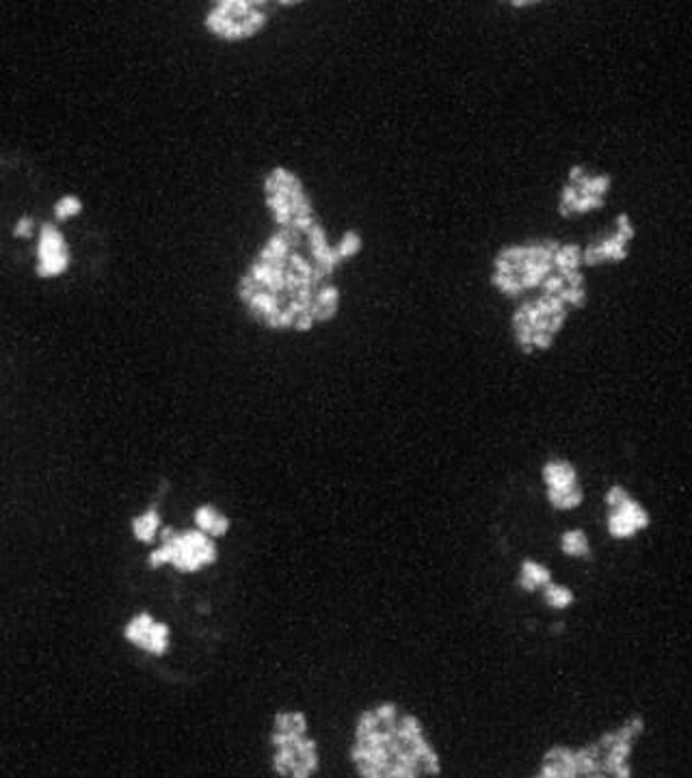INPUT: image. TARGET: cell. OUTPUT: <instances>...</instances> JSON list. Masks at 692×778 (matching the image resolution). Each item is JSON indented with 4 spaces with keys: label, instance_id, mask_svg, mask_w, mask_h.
<instances>
[{
    "label": "cell",
    "instance_id": "cell-1",
    "mask_svg": "<svg viewBox=\"0 0 692 778\" xmlns=\"http://www.w3.org/2000/svg\"><path fill=\"white\" fill-rule=\"evenodd\" d=\"M247 316L275 333H308L340 314L342 292L312 260L305 232L275 227L236 286Z\"/></svg>",
    "mask_w": 692,
    "mask_h": 778
},
{
    "label": "cell",
    "instance_id": "cell-2",
    "mask_svg": "<svg viewBox=\"0 0 692 778\" xmlns=\"http://www.w3.org/2000/svg\"><path fill=\"white\" fill-rule=\"evenodd\" d=\"M348 761L362 778L444 774V761L423 720L394 701L374 703L357 714Z\"/></svg>",
    "mask_w": 692,
    "mask_h": 778
},
{
    "label": "cell",
    "instance_id": "cell-3",
    "mask_svg": "<svg viewBox=\"0 0 692 778\" xmlns=\"http://www.w3.org/2000/svg\"><path fill=\"white\" fill-rule=\"evenodd\" d=\"M645 729V715L632 714L582 746H550L539 759L537 778H632V755Z\"/></svg>",
    "mask_w": 692,
    "mask_h": 778
},
{
    "label": "cell",
    "instance_id": "cell-4",
    "mask_svg": "<svg viewBox=\"0 0 692 778\" xmlns=\"http://www.w3.org/2000/svg\"><path fill=\"white\" fill-rule=\"evenodd\" d=\"M559 244L560 240L556 238H539L498 249L489 275L491 288L508 301L525 299V295L539 290L556 270Z\"/></svg>",
    "mask_w": 692,
    "mask_h": 778
},
{
    "label": "cell",
    "instance_id": "cell-5",
    "mask_svg": "<svg viewBox=\"0 0 692 778\" xmlns=\"http://www.w3.org/2000/svg\"><path fill=\"white\" fill-rule=\"evenodd\" d=\"M270 767L282 778H312L320 770L319 741L310 735V718L301 709H282L269 731Z\"/></svg>",
    "mask_w": 692,
    "mask_h": 778
},
{
    "label": "cell",
    "instance_id": "cell-6",
    "mask_svg": "<svg viewBox=\"0 0 692 778\" xmlns=\"http://www.w3.org/2000/svg\"><path fill=\"white\" fill-rule=\"evenodd\" d=\"M571 310L559 296L537 295L522 299L511 314V338L522 355H539L554 348Z\"/></svg>",
    "mask_w": 692,
    "mask_h": 778
},
{
    "label": "cell",
    "instance_id": "cell-7",
    "mask_svg": "<svg viewBox=\"0 0 692 778\" xmlns=\"http://www.w3.org/2000/svg\"><path fill=\"white\" fill-rule=\"evenodd\" d=\"M160 545L148 556V567L156 569L171 567L180 576H197L206 569L215 567L221 558L217 539L206 532L189 527V530H175L165 526L158 532Z\"/></svg>",
    "mask_w": 692,
    "mask_h": 778
},
{
    "label": "cell",
    "instance_id": "cell-8",
    "mask_svg": "<svg viewBox=\"0 0 692 778\" xmlns=\"http://www.w3.org/2000/svg\"><path fill=\"white\" fill-rule=\"evenodd\" d=\"M264 206L269 208L273 223L282 229L308 232L316 218L314 203L301 177L284 165H275L262 180Z\"/></svg>",
    "mask_w": 692,
    "mask_h": 778
},
{
    "label": "cell",
    "instance_id": "cell-9",
    "mask_svg": "<svg viewBox=\"0 0 692 778\" xmlns=\"http://www.w3.org/2000/svg\"><path fill=\"white\" fill-rule=\"evenodd\" d=\"M269 24L264 3L256 0H218L208 9L204 26L208 33L226 44H241L262 33Z\"/></svg>",
    "mask_w": 692,
    "mask_h": 778
},
{
    "label": "cell",
    "instance_id": "cell-10",
    "mask_svg": "<svg viewBox=\"0 0 692 778\" xmlns=\"http://www.w3.org/2000/svg\"><path fill=\"white\" fill-rule=\"evenodd\" d=\"M612 191L611 174L591 171L585 165H571L560 186L556 212L563 218L585 217L606 206V197Z\"/></svg>",
    "mask_w": 692,
    "mask_h": 778
},
{
    "label": "cell",
    "instance_id": "cell-11",
    "mask_svg": "<svg viewBox=\"0 0 692 778\" xmlns=\"http://www.w3.org/2000/svg\"><path fill=\"white\" fill-rule=\"evenodd\" d=\"M606 504V532L612 541L628 543L634 541L638 534L647 532L654 524V517L641 500L634 498L628 487L623 484H611L603 493Z\"/></svg>",
    "mask_w": 692,
    "mask_h": 778
},
{
    "label": "cell",
    "instance_id": "cell-12",
    "mask_svg": "<svg viewBox=\"0 0 692 778\" xmlns=\"http://www.w3.org/2000/svg\"><path fill=\"white\" fill-rule=\"evenodd\" d=\"M541 483L545 489V502L551 510L569 513L585 504V487L580 483L576 463L563 457H550L541 465Z\"/></svg>",
    "mask_w": 692,
    "mask_h": 778
},
{
    "label": "cell",
    "instance_id": "cell-13",
    "mask_svg": "<svg viewBox=\"0 0 692 778\" xmlns=\"http://www.w3.org/2000/svg\"><path fill=\"white\" fill-rule=\"evenodd\" d=\"M636 238V227H634L632 218L628 212H621L615 217L612 223V232L608 236L593 240V243L582 247V266L585 269H595L602 264H621L629 258V244Z\"/></svg>",
    "mask_w": 692,
    "mask_h": 778
},
{
    "label": "cell",
    "instance_id": "cell-14",
    "mask_svg": "<svg viewBox=\"0 0 692 778\" xmlns=\"http://www.w3.org/2000/svg\"><path fill=\"white\" fill-rule=\"evenodd\" d=\"M124 638L145 655L165 657L171 649V628L150 612H137L124 625Z\"/></svg>",
    "mask_w": 692,
    "mask_h": 778
},
{
    "label": "cell",
    "instance_id": "cell-15",
    "mask_svg": "<svg viewBox=\"0 0 692 778\" xmlns=\"http://www.w3.org/2000/svg\"><path fill=\"white\" fill-rule=\"evenodd\" d=\"M72 255L67 240L61 229L55 223H44L39 227L38 240V264H35V273L41 279H55V277L64 275L70 269Z\"/></svg>",
    "mask_w": 692,
    "mask_h": 778
},
{
    "label": "cell",
    "instance_id": "cell-16",
    "mask_svg": "<svg viewBox=\"0 0 692 778\" xmlns=\"http://www.w3.org/2000/svg\"><path fill=\"white\" fill-rule=\"evenodd\" d=\"M551 579H554V571L548 565L534 560V558H524L522 565H519L517 577H515V584H517V588L522 593L534 594L548 586Z\"/></svg>",
    "mask_w": 692,
    "mask_h": 778
},
{
    "label": "cell",
    "instance_id": "cell-17",
    "mask_svg": "<svg viewBox=\"0 0 692 778\" xmlns=\"http://www.w3.org/2000/svg\"><path fill=\"white\" fill-rule=\"evenodd\" d=\"M192 524L197 530L206 532L212 539H223L230 534L232 519L223 510H218L215 504H200L192 510Z\"/></svg>",
    "mask_w": 692,
    "mask_h": 778
},
{
    "label": "cell",
    "instance_id": "cell-18",
    "mask_svg": "<svg viewBox=\"0 0 692 778\" xmlns=\"http://www.w3.org/2000/svg\"><path fill=\"white\" fill-rule=\"evenodd\" d=\"M160 527H163V517H160L156 506H150L148 510L132 517V521H130L134 541L141 543V545H152V543L158 541Z\"/></svg>",
    "mask_w": 692,
    "mask_h": 778
},
{
    "label": "cell",
    "instance_id": "cell-19",
    "mask_svg": "<svg viewBox=\"0 0 692 778\" xmlns=\"http://www.w3.org/2000/svg\"><path fill=\"white\" fill-rule=\"evenodd\" d=\"M560 553L571 560H589L593 556V545L589 539V532L582 530V527H569L560 534L559 539Z\"/></svg>",
    "mask_w": 692,
    "mask_h": 778
},
{
    "label": "cell",
    "instance_id": "cell-20",
    "mask_svg": "<svg viewBox=\"0 0 692 778\" xmlns=\"http://www.w3.org/2000/svg\"><path fill=\"white\" fill-rule=\"evenodd\" d=\"M541 599H543V603L548 605L551 612H565L576 603V590L567 586V584L551 579L548 586L541 590Z\"/></svg>",
    "mask_w": 692,
    "mask_h": 778
},
{
    "label": "cell",
    "instance_id": "cell-21",
    "mask_svg": "<svg viewBox=\"0 0 692 778\" xmlns=\"http://www.w3.org/2000/svg\"><path fill=\"white\" fill-rule=\"evenodd\" d=\"M336 247H337V252H340L342 258H345V262L357 258V255L362 253V249H363L362 234H359L357 229H348V232L342 234L340 240H337Z\"/></svg>",
    "mask_w": 692,
    "mask_h": 778
},
{
    "label": "cell",
    "instance_id": "cell-22",
    "mask_svg": "<svg viewBox=\"0 0 692 778\" xmlns=\"http://www.w3.org/2000/svg\"><path fill=\"white\" fill-rule=\"evenodd\" d=\"M56 221H67V218L78 217L82 212V201L78 195H64L52 208Z\"/></svg>",
    "mask_w": 692,
    "mask_h": 778
},
{
    "label": "cell",
    "instance_id": "cell-23",
    "mask_svg": "<svg viewBox=\"0 0 692 778\" xmlns=\"http://www.w3.org/2000/svg\"><path fill=\"white\" fill-rule=\"evenodd\" d=\"M33 227H35V221L30 217H22L20 218L18 223H15V227H13V236L15 238H29L30 234H33Z\"/></svg>",
    "mask_w": 692,
    "mask_h": 778
}]
</instances>
